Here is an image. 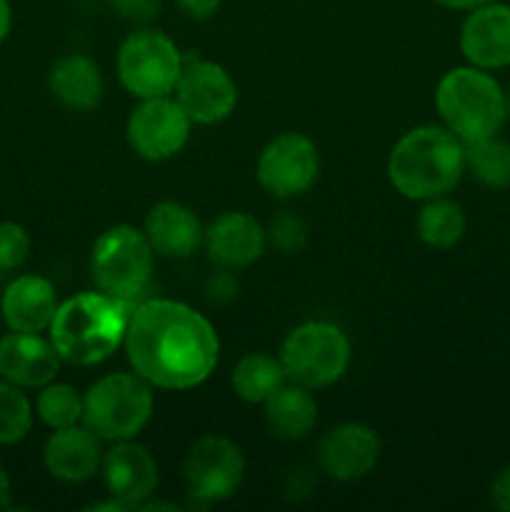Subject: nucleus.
<instances>
[{"label":"nucleus","mask_w":510,"mask_h":512,"mask_svg":"<svg viewBox=\"0 0 510 512\" xmlns=\"http://www.w3.org/2000/svg\"><path fill=\"white\" fill-rule=\"evenodd\" d=\"M123 348L130 368L160 390L198 388L220 360L215 325L190 305L168 298L135 305Z\"/></svg>","instance_id":"f257e3e1"},{"label":"nucleus","mask_w":510,"mask_h":512,"mask_svg":"<svg viewBox=\"0 0 510 512\" xmlns=\"http://www.w3.org/2000/svg\"><path fill=\"white\" fill-rule=\"evenodd\" d=\"M133 308V303L113 298L103 290L70 295L55 310L48 338L63 363L75 368L100 365L123 348Z\"/></svg>","instance_id":"f03ea898"},{"label":"nucleus","mask_w":510,"mask_h":512,"mask_svg":"<svg viewBox=\"0 0 510 512\" xmlns=\"http://www.w3.org/2000/svg\"><path fill=\"white\" fill-rule=\"evenodd\" d=\"M465 175V143L445 125H418L388 155V180L403 198L430 200L453 193Z\"/></svg>","instance_id":"7ed1b4c3"},{"label":"nucleus","mask_w":510,"mask_h":512,"mask_svg":"<svg viewBox=\"0 0 510 512\" xmlns=\"http://www.w3.org/2000/svg\"><path fill=\"white\" fill-rule=\"evenodd\" d=\"M435 110L463 143L493 138L508 120V93L490 70L465 63L450 68L435 88Z\"/></svg>","instance_id":"20e7f679"},{"label":"nucleus","mask_w":510,"mask_h":512,"mask_svg":"<svg viewBox=\"0 0 510 512\" xmlns=\"http://www.w3.org/2000/svg\"><path fill=\"white\" fill-rule=\"evenodd\" d=\"M155 410L153 385L138 373H108L83 393V425L103 443L138 438Z\"/></svg>","instance_id":"39448f33"},{"label":"nucleus","mask_w":510,"mask_h":512,"mask_svg":"<svg viewBox=\"0 0 510 512\" xmlns=\"http://www.w3.org/2000/svg\"><path fill=\"white\" fill-rule=\"evenodd\" d=\"M155 250L140 228L113 225L95 238L90 248V278L95 288L113 298L133 303L153 280Z\"/></svg>","instance_id":"423d86ee"},{"label":"nucleus","mask_w":510,"mask_h":512,"mask_svg":"<svg viewBox=\"0 0 510 512\" xmlns=\"http://www.w3.org/2000/svg\"><path fill=\"white\" fill-rule=\"evenodd\" d=\"M278 358L288 380L320 390L338 383L348 373L353 348L340 325L328 320H308L285 335Z\"/></svg>","instance_id":"0eeeda50"},{"label":"nucleus","mask_w":510,"mask_h":512,"mask_svg":"<svg viewBox=\"0 0 510 512\" xmlns=\"http://www.w3.org/2000/svg\"><path fill=\"white\" fill-rule=\"evenodd\" d=\"M183 63L185 55L175 40L148 25L133 30L115 55L120 85L138 100L173 95Z\"/></svg>","instance_id":"6e6552de"},{"label":"nucleus","mask_w":510,"mask_h":512,"mask_svg":"<svg viewBox=\"0 0 510 512\" xmlns=\"http://www.w3.org/2000/svg\"><path fill=\"white\" fill-rule=\"evenodd\" d=\"M243 478V450L225 435H203L190 445L183 460L185 490L198 505L225 503L238 493Z\"/></svg>","instance_id":"1a4fd4ad"},{"label":"nucleus","mask_w":510,"mask_h":512,"mask_svg":"<svg viewBox=\"0 0 510 512\" xmlns=\"http://www.w3.org/2000/svg\"><path fill=\"white\" fill-rule=\"evenodd\" d=\"M320 175V150L310 135L288 130L260 150L255 178L275 200H293L308 193Z\"/></svg>","instance_id":"9d476101"},{"label":"nucleus","mask_w":510,"mask_h":512,"mask_svg":"<svg viewBox=\"0 0 510 512\" xmlns=\"http://www.w3.org/2000/svg\"><path fill=\"white\" fill-rule=\"evenodd\" d=\"M193 133V120L175 95L145 98L130 110L125 138L133 153L148 163H163L183 153Z\"/></svg>","instance_id":"9b49d317"},{"label":"nucleus","mask_w":510,"mask_h":512,"mask_svg":"<svg viewBox=\"0 0 510 512\" xmlns=\"http://www.w3.org/2000/svg\"><path fill=\"white\" fill-rule=\"evenodd\" d=\"M173 95L193 125L223 123L238 105V85L228 68L215 60L190 58V55H185Z\"/></svg>","instance_id":"f8f14e48"},{"label":"nucleus","mask_w":510,"mask_h":512,"mask_svg":"<svg viewBox=\"0 0 510 512\" xmlns=\"http://www.w3.org/2000/svg\"><path fill=\"white\" fill-rule=\"evenodd\" d=\"M378 430L368 423H340L325 430L318 440V465L328 478L338 483H355L373 473L380 460Z\"/></svg>","instance_id":"ddd939ff"},{"label":"nucleus","mask_w":510,"mask_h":512,"mask_svg":"<svg viewBox=\"0 0 510 512\" xmlns=\"http://www.w3.org/2000/svg\"><path fill=\"white\" fill-rule=\"evenodd\" d=\"M100 473L110 498L118 500L125 510H140V505L153 498L160 485L158 460L135 438L110 443Z\"/></svg>","instance_id":"4468645a"},{"label":"nucleus","mask_w":510,"mask_h":512,"mask_svg":"<svg viewBox=\"0 0 510 512\" xmlns=\"http://www.w3.org/2000/svg\"><path fill=\"white\" fill-rule=\"evenodd\" d=\"M203 248L218 268L243 270L263 258L268 235L255 215L245 210H223L205 225Z\"/></svg>","instance_id":"2eb2a0df"},{"label":"nucleus","mask_w":510,"mask_h":512,"mask_svg":"<svg viewBox=\"0 0 510 512\" xmlns=\"http://www.w3.org/2000/svg\"><path fill=\"white\" fill-rule=\"evenodd\" d=\"M465 63L483 70L510 68V5L500 0L465 13L458 33Z\"/></svg>","instance_id":"dca6fc26"},{"label":"nucleus","mask_w":510,"mask_h":512,"mask_svg":"<svg viewBox=\"0 0 510 512\" xmlns=\"http://www.w3.org/2000/svg\"><path fill=\"white\" fill-rule=\"evenodd\" d=\"M63 358L50 338L43 333H18L10 330L0 338V378L23 390H40L53 383L60 373Z\"/></svg>","instance_id":"f3484780"},{"label":"nucleus","mask_w":510,"mask_h":512,"mask_svg":"<svg viewBox=\"0 0 510 512\" xmlns=\"http://www.w3.org/2000/svg\"><path fill=\"white\" fill-rule=\"evenodd\" d=\"M103 440L83 423L50 433L43 445V465L50 478L68 485H83L103 468Z\"/></svg>","instance_id":"a211bd4d"},{"label":"nucleus","mask_w":510,"mask_h":512,"mask_svg":"<svg viewBox=\"0 0 510 512\" xmlns=\"http://www.w3.org/2000/svg\"><path fill=\"white\" fill-rule=\"evenodd\" d=\"M58 290L48 278L35 273L18 275L10 280L0 298V315L8 330L18 333H48L58 310Z\"/></svg>","instance_id":"6ab92c4d"},{"label":"nucleus","mask_w":510,"mask_h":512,"mask_svg":"<svg viewBox=\"0 0 510 512\" xmlns=\"http://www.w3.org/2000/svg\"><path fill=\"white\" fill-rule=\"evenodd\" d=\"M143 233L155 255L183 260L203 245L205 225L188 205L175 203V200H160L145 215Z\"/></svg>","instance_id":"aec40b11"},{"label":"nucleus","mask_w":510,"mask_h":512,"mask_svg":"<svg viewBox=\"0 0 510 512\" xmlns=\"http://www.w3.org/2000/svg\"><path fill=\"white\" fill-rule=\"evenodd\" d=\"M48 90L63 108L73 110V113H90L103 103V70L85 53L60 55L50 65Z\"/></svg>","instance_id":"412c9836"},{"label":"nucleus","mask_w":510,"mask_h":512,"mask_svg":"<svg viewBox=\"0 0 510 512\" xmlns=\"http://www.w3.org/2000/svg\"><path fill=\"white\" fill-rule=\"evenodd\" d=\"M313 393L315 390L288 380L283 388H278L265 400V423L275 438L295 443L313 433L315 423H318V400Z\"/></svg>","instance_id":"4be33fe9"},{"label":"nucleus","mask_w":510,"mask_h":512,"mask_svg":"<svg viewBox=\"0 0 510 512\" xmlns=\"http://www.w3.org/2000/svg\"><path fill=\"white\" fill-rule=\"evenodd\" d=\"M468 230L463 205L450 200L448 195L423 200L415 218V235L423 245L433 250H450L463 240Z\"/></svg>","instance_id":"5701e85b"},{"label":"nucleus","mask_w":510,"mask_h":512,"mask_svg":"<svg viewBox=\"0 0 510 512\" xmlns=\"http://www.w3.org/2000/svg\"><path fill=\"white\" fill-rule=\"evenodd\" d=\"M285 383H288V375H285L280 358L278 355L263 353V350L260 353H245L235 363L233 373H230L233 393L243 403L250 405H263Z\"/></svg>","instance_id":"b1692460"},{"label":"nucleus","mask_w":510,"mask_h":512,"mask_svg":"<svg viewBox=\"0 0 510 512\" xmlns=\"http://www.w3.org/2000/svg\"><path fill=\"white\" fill-rule=\"evenodd\" d=\"M465 173L488 190L510 188V143L498 135L465 143Z\"/></svg>","instance_id":"393cba45"},{"label":"nucleus","mask_w":510,"mask_h":512,"mask_svg":"<svg viewBox=\"0 0 510 512\" xmlns=\"http://www.w3.org/2000/svg\"><path fill=\"white\" fill-rule=\"evenodd\" d=\"M35 415L40 423L48 425L50 430L70 428V425L83 423V395L68 383H53L43 385L35 398Z\"/></svg>","instance_id":"a878e982"},{"label":"nucleus","mask_w":510,"mask_h":512,"mask_svg":"<svg viewBox=\"0 0 510 512\" xmlns=\"http://www.w3.org/2000/svg\"><path fill=\"white\" fill-rule=\"evenodd\" d=\"M35 408L23 388L0 378V445H15L33 430Z\"/></svg>","instance_id":"bb28decb"},{"label":"nucleus","mask_w":510,"mask_h":512,"mask_svg":"<svg viewBox=\"0 0 510 512\" xmlns=\"http://www.w3.org/2000/svg\"><path fill=\"white\" fill-rule=\"evenodd\" d=\"M265 235L270 248L278 250L280 255H298L308 245V225L290 210H280L265 228Z\"/></svg>","instance_id":"cd10ccee"},{"label":"nucleus","mask_w":510,"mask_h":512,"mask_svg":"<svg viewBox=\"0 0 510 512\" xmlns=\"http://www.w3.org/2000/svg\"><path fill=\"white\" fill-rule=\"evenodd\" d=\"M30 255V235L20 223H0V270H18Z\"/></svg>","instance_id":"c85d7f7f"},{"label":"nucleus","mask_w":510,"mask_h":512,"mask_svg":"<svg viewBox=\"0 0 510 512\" xmlns=\"http://www.w3.org/2000/svg\"><path fill=\"white\" fill-rule=\"evenodd\" d=\"M240 283L235 278V270L218 268L205 278L203 283V295L210 305H230L238 298Z\"/></svg>","instance_id":"c756f323"},{"label":"nucleus","mask_w":510,"mask_h":512,"mask_svg":"<svg viewBox=\"0 0 510 512\" xmlns=\"http://www.w3.org/2000/svg\"><path fill=\"white\" fill-rule=\"evenodd\" d=\"M110 8L133 25H150L163 10V0H110Z\"/></svg>","instance_id":"7c9ffc66"},{"label":"nucleus","mask_w":510,"mask_h":512,"mask_svg":"<svg viewBox=\"0 0 510 512\" xmlns=\"http://www.w3.org/2000/svg\"><path fill=\"white\" fill-rule=\"evenodd\" d=\"M175 5H178L190 20H208L218 13L223 0H175Z\"/></svg>","instance_id":"2f4dec72"},{"label":"nucleus","mask_w":510,"mask_h":512,"mask_svg":"<svg viewBox=\"0 0 510 512\" xmlns=\"http://www.w3.org/2000/svg\"><path fill=\"white\" fill-rule=\"evenodd\" d=\"M490 500L498 510L510 512V465L500 470L490 483Z\"/></svg>","instance_id":"473e14b6"},{"label":"nucleus","mask_w":510,"mask_h":512,"mask_svg":"<svg viewBox=\"0 0 510 512\" xmlns=\"http://www.w3.org/2000/svg\"><path fill=\"white\" fill-rule=\"evenodd\" d=\"M433 3H438L440 8H445V10H458V13H468V10L480 8V5L490 3V0H433Z\"/></svg>","instance_id":"72a5a7b5"},{"label":"nucleus","mask_w":510,"mask_h":512,"mask_svg":"<svg viewBox=\"0 0 510 512\" xmlns=\"http://www.w3.org/2000/svg\"><path fill=\"white\" fill-rule=\"evenodd\" d=\"M13 28V8H10V0H0V43L10 35Z\"/></svg>","instance_id":"f704fd0d"},{"label":"nucleus","mask_w":510,"mask_h":512,"mask_svg":"<svg viewBox=\"0 0 510 512\" xmlns=\"http://www.w3.org/2000/svg\"><path fill=\"white\" fill-rule=\"evenodd\" d=\"M10 498H13V483H10L8 470L0 463V510L10 508Z\"/></svg>","instance_id":"c9c22d12"},{"label":"nucleus","mask_w":510,"mask_h":512,"mask_svg":"<svg viewBox=\"0 0 510 512\" xmlns=\"http://www.w3.org/2000/svg\"><path fill=\"white\" fill-rule=\"evenodd\" d=\"M508 120H510V93H508Z\"/></svg>","instance_id":"e433bc0d"}]
</instances>
